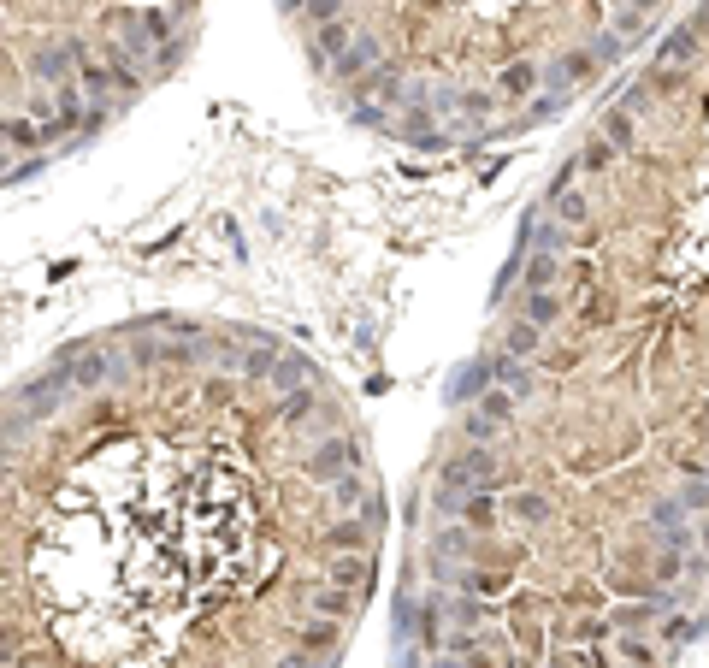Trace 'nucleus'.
Segmentation results:
<instances>
[{
    "instance_id": "f257e3e1",
    "label": "nucleus",
    "mask_w": 709,
    "mask_h": 668,
    "mask_svg": "<svg viewBox=\"0 0 709 668\" xmlns=\"http://www.w3.org/2000/svg\"><path fill=\"white\" fill-rule=\"evenodd\" d=\"M526 95H538V66L532 60H509L497 71V101H526Z\"/></svg>"
},
{
    "instance_id": "20e7f679",
    "label": "nucleus",
    "mask_w": 709,
    "mask_h": 668,
    "mask_svg": "<svg viewBox=\"0 0 709 668\" xmlns=\"http://www.w3.org/2000/svg\"><path fill=\"white\" fill-rule=\"evenodd\" d=\"M509 515H515V521H544V515H550V497H544V491H515V497H509Z\"/></svg>"
},
{
    "instance_id": "423d86ee",
    "label": "nucleus",
    "mask_w": 709,
    "mask_h": 668,
    "mask_svg": "<svg viewBox=\"0 0 709 668\" xmlns=\"http://www.w3.org/2000/svg\"><path fill=\"white\" fill-rule=\"evenodd\" d=\"M704 550H709V521H704Z\"/></svg>"
},
{
    "instance_id": "f03ea898",
    "label": "nucleus",
    "mask_w": 709,
    "mask_h": 668,
    "mask_svg": "<svg viewBox=\"0 0 709 668\" xmlns=\"http://www.w3.org/2000/svg\"><path fill=\"white\" fill-rule=\"evenodd\" d=\"M698 42H704V30L692 24H680V30H668V42H662V66H692L698 60Z\"/></svg>"
},
{
    "instance_id": "39448f33",
    "label": "nucleus",
    "mask_w": 709,
    "mask_h": 668,
    "mask_svg": "<svg viewBox=\"0 0 709 668\" xmlns=\"http://www.w3.org/2000/svg\"><path fill=\"white\" fill-rule=\"evenodd\" d=\"M603 136H609V142H615V148H627V142H633V107H609V113H603Z\"/></svg>"
},
{
    "instance_id": "0eeeda50",
    "label": "nucleus",
    "mask_w": 709,
    "mask_h": 668,
    "mask_svg": "<svg viewBox=\"0 0 709 668\" xmlns=\"http://www.w3.org/2000/svg\"><path fill=\"white\" fill-rule=\"evenodd\" d=\"M284 6H308V0H284Z\"/></svg>"
},
{
    "instance_id": "7ed1b4c3",
    "label": "nucleus",
    "mask_w": 709,
    "mask_h": 668,
    "mask_svg": "<svg viewBox=\"0 0 709 668\" xmlns=\"http://www.w3.org/2000/svg\"><path fill=\"white\" fill-rule=\"evenodd\" d=\"M538 343H544V337H538V326H526V320H515V326H509V337H503V355H515V361H526V355H538Z\"/></svg>"
}]
</instances>
